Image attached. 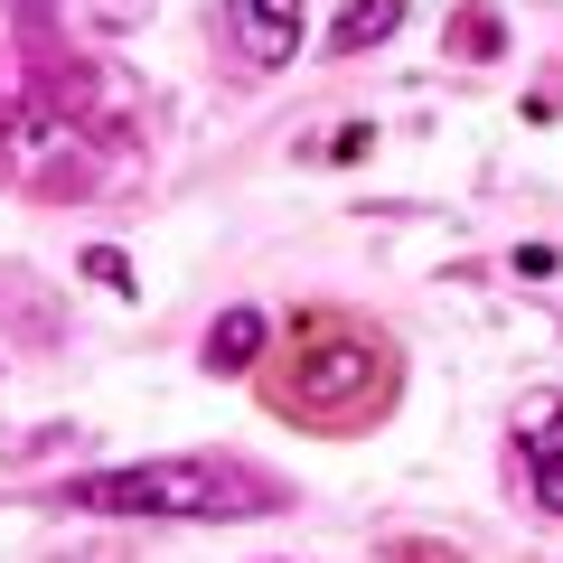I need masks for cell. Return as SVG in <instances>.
<instances>
[{"label": "cell", "instance_id": "obj_1", "mask_svg": "<svg viewBox=\"0 0 563 563\" xmlns=\"http://www.w3.org/2000/svg\"><path fill=\"white\" fill-rule=\"evenodd\" d=\"M263 395L282 404L310 432H366V422L395 404V347L366 320H339V310H310L282 339V366L263 376Z\"/></svg>", "mask_w": 563, "mask_h": 563}, {"label": "cell", "instance_id": "obj_2", "mask_svg": "<svg viewBox=\"0 0 563 563\" xmlns=\"http://www.w3.org/2000/svg\"><path fill=\"white\" fill-rule=\"evenodd\" d=\"M66 498L95 517H263L273 488L235 461H132L103 479H76Z\"/></svg>", "mask_w": 563, "mask_h": 563}, {"label": "cell", "instance_id": "obj_3", "mask_svg": "<svg viewBox=\"0 0 563 563\" xmlns=\"http://www.w3.org/2000/svg\"><path fill=\"white\" fill-rule=\"evenodd\" d=\"M225 20H235V47L254 66H282L301 47V0H225Z\"/></svg>", "mask_w": 563, "mask_h": 563}, {"label": "cell", "instance_id": "obj_4", "mask_svg": "<svg viewBox=\"0 0 563 563\" xmlns=\"http://www.w3.org/2000/svg\"><path fill=\"white\" fill-rule=\"evenodd\" d=\"M517 451H526V479H536V507L563 517V404H536L517 422Z\"/></svg>", "mask_w": 563, "mask_h": 563}, {"label": "cell", "instance_id": "obj_5", "mask_svg": "<svg viewBox=\"0 0 563 563\" xmlns=\"http://www.w3.org/2000/svg\"><path fill=\"white\" fill-rule=\"evenodd\" d=\"M254 357H263V310H225L207 329V376H244Z\"/></svg>", "mask_w": 563, "mask_h": 563}, {"label": "cell", "instance_id": "obj_6", "mask_svg": "<svg viewBox=\"0 0 563 563\" xmlns=\"http://www.w3.org/2000/svg\"><path fill=\"white\" fill-rule=\"evenodd\" d=\"M395 20H404V0H347L339 29H329V47H339V57H357L366 38H395Z\"/></svg>", "mask_w": 563, "mask_h": 563}, {"label": "cell", "instance_id": "obj_7", "mask_svg": "<svg viewBox=\"0 0 563 563\" xmlns=\"http://www.w3.org/2000/svg\"><path fill=\"white\" fill-rule=\"evenodd\" d=\"M461 57H498V20L488 10H461Z\"/></svg>", "mask_w": 563, "mask_h": 563}, {"label": "cell", "instance_id": "obj_8", "mask_svg": "<svg viewBox=\"0 0 563 563\" xmlns=\"http://www.w3.org/2000/svg\"><path fill=\"white\" fill-rule=\"evenodd\" d=\"M85 273H95V282H103V291H132V263H122V254H113V244H95V254H85Z\"/></svg>", "mask_w": 563, "mask_h": 563}, {"label": "cell", "instance_id": "obj_9", "mask_svg": "<svg viewBox=\"0 0 563 563\" xmlns=\"http://www.w3.org/2000/svg\"><path fill=\"white\" fill-rule=\"evenodd\" d=\"M395 563H451V554H432V544H395Z\"/></svg>", "mask_w": 563, "mask_h": 563}]
</instances>
